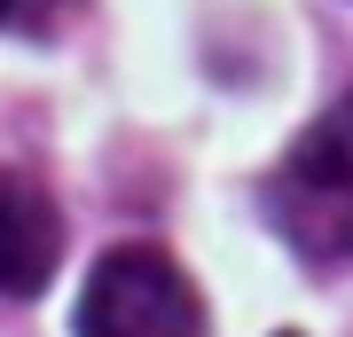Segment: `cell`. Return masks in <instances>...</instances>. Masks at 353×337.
I'll return each instance as SVG.
<instances>
[{
	"instance_id": "6da1fadb",
	"label": "cell",
	"mask_w": 353,
	"mask_h": 337,
	"mask_svg": "<svg viewBox=\"0 0 353 337\" xmlns=\"http://www.w3.org/2000/svg\"><path fill=\"white\" fill-rule=\"evenodd\" d=\"M259 212L306 267H353V94H338L283 150L259 188Z\"/></svg>"
},
{
	"instance_id": "3957f363",
	"label": "cell",
	"mask_w": 353,
	"mask_h": 337,
	"mask_svg": "<svg viewBox=\"0 0 353 337\" xmlns=\"http://www.w3.org/2000/svg\"><path fill=\"white\" fill-rule=\"evenodd\" d=\"M63 267V212L24 173L0 165V298H39Z\"/></svg>"
},
{
	"instance_id": "277c9868",
	"label": "cell",
	"mask_w": 353,
	"mask_h": 337,
	"mask_svg": "<svg viewBox=\"0 0 353 337\" xmlns=\"http://www.w3.org/2000/svg\"><path fill=\"white\" fill-rule=\"evenodd\" d=\"M32 8H39V0H0V32H8V24H24Z\"/></svg>"
},
{
	"instance_id": "7a4b0ae2",
	"label": "cell",
	"mask_w": 353,
	"mask_h": 337,
	"mask_svg": "<svg viewBox=\"0 0 353 337\" xmlns=\"http://www.w3.org/2000/svg\"><path fill=\"white\" fill-rule=\"evenodd\" d=\"M71 337H204V298L165 251L118 243L94 259L87 290H79Z\"/></svg>"
},
{
	"instance_id": "5b68a950",
	"label": "cell",
	"mask_w": 353,
	"mask_h": 337,
	"mask_svg": "<svg viewBox=\"0 0 353 337\" xmlns=\"http://www.w3.org/2000/svg\"><path fill=\"white\" fill-rule=\"evenodd\" d=\"M275 337H290V329H275Z\"/></svg>"
}]
</instances>
